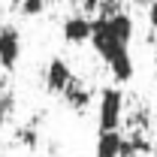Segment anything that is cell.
<instances>
[{
  "label": "cell",
  "instance_id": "6da1fadb",
  "mask_svg": "<svg viewBox=\"0 0 157 157\" xmlns=\"http://www.w3.org/2000/svg\"><path fill=\"white\" fill-rule=\"evenodd\" d=\"M124 118V94L118 88H103L97 106V124L100 130H118Z\"/></svg>",
  "mask_w": 157,
  "mask_h": 157
},
{
  "label": "cell",
  "instance_id": "7a4b0ae2",
  "mask_svg": "<svg viewBox=\"0 0 157 157\" xmlns=\"http://www.w3.org/2000/svg\"><path fill=\"white\" fill-rule=\"evenodd\" d=\"M91 45H94V52H97L106 63L115 58V55H121V52H127V48H130L127 42H121V39L112 33L109 21L103 18V15H97V18H94V36H91Z\"/></svg>",
  "mask_w": 157,
  "mask_h": 157
},
{
  "label": "cell",
  "instance_id": "3957f363",
  "mask_svg": "<svg viewBox=\"0 0 157 157\" xmlns=\"http://www.w3.org/2000/svg\"><path fill=\"white\" fill-rule=\"evenodd\" d=\"M18 60H21V33L15 24H3L0 27V67L9 73V70H15Z\"/></svg>",
  "mask_w": 157,
  "mask_h": 157
},
{
  "label": "cell",
  "instance_id": "277c9868",
  "mask_svg": "<svg viewBox=\"0 0 157 157\" xmlns=\"http://www.w3.org/2000/svg\"><path fill=\"white\" fill-rule=\"evenodd\" d=\"M42 78H45V88H48V94H63L73 82H76V76H73V70H70V63L63 58H52L48 63H45V73H42Z\"/></svg>",
  "mask_w": 157,
  "mask_h": 157
},
{
  "label": "cell",
  "instance_id": "5b68a950",
  "mask_svg": "<svg viewBox=\"0 0 157 157\" xmlns=\"http://www.w3.org/2000/svg\"><path fill=\"white\" fill-rule=\"evenodd\" d=\"M60 33L70 45H85L94 36V18H88L85 12L82 15H67L63 24H60Z\"/></svg>",
  "mask_w": 157,
  "mask_h": 157
},
{
  "label": "cell",
  "instance_id": "8992f818",
  "mask_svg": "<svg viewBox=\"0 0 157 157\" xmlns=\"http://www.w3.org/2000/svg\"><path fill=\"white\" fill-rule=\"evenodd\" d=\"M121 151H124L121 130H100L97 145H94V157H121Z\"/></svg>",
  "mask_w": 157,
  "mask_h": 157
},
{
  "label": "cell",
  "instance_id": "52a82bcc",
  "mask_svg": "<svg viewBox=\"0 0 157 157\" xmlns=\"http://www.w3.org/2000/svg\"><path fill=\"white\" fill-rule=\"evenodd\" d=\"M106 67H109V73H112V78H115L118 85L130 82V78H133V55H130V48L121 52V55H115Z\"/></svg>",
  "mask_w": 157,
  "mask_h": 157
},
{
  "label": "cell",
  "instance_id": "ba28073f",
  "mask_svg": "<svg viewBox=\"0 0 157 157\" xmlns=\"http://www.w3.org/2000/svg\"><path fill=\"white\" fill-rule=\"evenodd\" d=\"M63 100H67V106H70L73 112H85V109H88V103H91V91H88L85 85L73 82V85L63 91Z\"/></svg>",
  "mask_w": 157,
  "mask_h": 157
},
{
  "label": "cell",
  "instance_id": "9c48e42d",
  "mask_svg": "<svg viewBox=\"0 0 157 157\" xmlns=\"http://www.w3.org/2000/svg\"><path fill=\"white\" fill-rule=\"evenodd\" d=\"M15 139H18L24 148H36V145H39V133H36V127H33V124L21 127L18 133H15Z\"/></svg>",
  "mask_w": 157,
  "mask_h": 157
},
{
  "label": "cell",
  "instance_id": "30bf717a",
  "mask_svg": "<svg viewBox=\"0 0 157 157\" xmlns=\"http://www.w3.org/2000/svg\"><path fill=\"white\" fill-rule=\"evenodd\" d=\"M45 0H21V15H27V18H36L45 12Z\"/></svg>",
  "mask_w": 157,
  "mask_h": 157
},
{
  "label": "cell",
  "instance_id": "8fae6325",
  "mask_svg": "<svg viewBox=\"0 0 157 157\" xmlns=\"http://www.w3.org/2000/svg\"><path fill=\"white\" fill-rule=\"evenodd\" d=\"M12 109H15V97H12V94H0V127L9 121Z\"/></svg>",
  "mask_w": 157,
  "mask_h": 157
},
{
  "label": "cell",
  "instance_id": "7c38bea8",
  "mask_svg": "<svg viewBox=\"0 0 157 157\" xmlns=\"http://www.w3.org/2000/svg\"><path fill=\"white\" fill-rule=\"evenodd\" d=\"M82 9H85V15H94V12L100 15V9H103V0H82Z\"/></svg>",
  "mask_w": 157,
  "mask_h": 157
},
{
  "label": "cell",
  "instance_id": "4fadbf2b",
  "mask_svg": "<svg viewBox=\"0 0 157 157\" xmlns=\"http://www.w3.org/2000/svg\"><path fill=\"white\" fill-rule=\"evenodd\" d=\"M148 24H151V27L157 30V0L151 3V6H148Z\"/></svg>",
  "mask_w": 157,
  "mask_h": 157
},
{
  "label": "cell",
  "instance_id": "5bb4252c",
  "mask_svg": "<svg viewBox=\"0 0 157 157\" xmlns=\"http://www.w3.org/2000/svg\"><path fill=\"white\" fill-rule=\"evenodd\" d=\"M45 3H52V0H45Z\"/></svg>",
  "mask_w": 157,
  "mask_h": 157
}]
</instances>
